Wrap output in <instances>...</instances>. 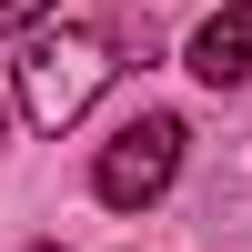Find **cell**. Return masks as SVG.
Returning <instances> with one entry per match:
<instances>
[{"instance_id": "obj_1", "label": "cell", "mask_w": 252, "mask_h": 252, "mask_svg": "<svg viewBox=\"0 0 252 252\" xmlns=\"http://www.w3.org/2000/svg\"><path fill=\"white\" fill-rule=\"evenodd\" d=\"M101 81H111V51H101V31H81V20H61V31H31V51H20V111H31L40 131L81 121Z\"/></svg>"}, {"instance_id": "obj_2", "label": "cell", "mask_w": 252, "mask_h": 252, "mask_svg": "<svg viewBox=\"0 0 252 252\" xmlns=\"http://www.w3.org/2000/svg\"><path fill=\"white\" fill-rule=\"evenodd\" d=\"M172 172H182V121H172V111H141L121 141H101L91 192L111 202V212H141V202H161V192H172Z\"/></svg>"}, {"instance_id": "obj_3", "label": "cell", "mask_w": 252, "mask_h": 252, "mask_svg": "<svg viewBox=\"0 0 252 252\" xmlns=\"http://www.w3.org/2000/svg\"><path fill=\"white\" fill-rule=\"evenodd\" d=\"M192 71L212 81V91L222 81H252V0H232V10H212L192 31Z\"/></svg>"}, {"instance_id": "obj_4", "label": "cell", "mask_w": 252, "mask_h": 252, "mask_svg": "<svg viewBox=\"0 0 252 252\" xmlns=\"http://www.w3.org/2000/svg\"><path fill=\"white\" fill-rule=\"evenodd\" d=\"M51 20V0H0V31H40Z\"/></svg>"}, {"instance_id": "obj_5", "label": "cell", "mask_w": 252, "mask_h": 252, "mask_svg": "<svg viewBox=\"0 0 252 252\" xmlns=\"http://www.w3.org/2000/svg\"><path fill=\"white\" fill-rule=\"evenodd\" d=\"M0 121H10V111H0Z\"/></svg>"}]
</instances>
